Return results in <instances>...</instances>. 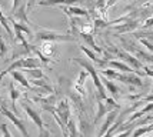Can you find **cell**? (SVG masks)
I'll return each mask as SVG.
<instances>
[{
  "mask_svg": "<svg viewBox=\"0 0 153 137\" xmlns=\"http://www.w3.org/2000/svg\"><path fill=\"white\" fill-rule=\"evenodd\" d=\"M73 61L76 64H79L80 67H83L85 70L89 72L90 74V77L93 80V84L96 87V93H97V98H102V100H105L107 97L106 94V89H105V86L102 83V77L99 76V73L96 70V67L92 64V60L89 61L87 59H82V57H73Z\"/></svg>",
  "mask_w": 153,
  "mask_h": 137,
  "instance_id": "obj_1",
  "label": "cell"
},
{
  "mask_svg": "<svg viewBox=\"0 0 153 137\" xmlns=\"http://www.w3.org/2000/svg\"><path fill=\"white\" fill-rule=\"evenodd\" d=\"M34 37L39 41H45V40L54 41V43H59V41H76V37H73V34H70V33H59V32H53V30H47V29H37Z\"/></svg>",
  "mask_w": 153,
  "mask_h": 137,
  "instance_id": "obj_2",
  "label": "cell"
},
{
  "mask_svg": "<svg viewBox=\"0 0 153 137\" xmlns=\"http://www.w3.org/2000/svg\"><path fill=\"white\" fill-rule=\"evenodd\" d=\"M22 107L25 109V111H26V114L29 116V118H30V120H32V121L37 126L40 136H50V133L45 129V123H43V118H42V116H40L39 113H37V111H36L33 107L30 106L29 100H25V101L22 103Z\"/></svg>",
  "mask_w": 153,
  "mask_h": 137,
  "instance_id": "obj_3",
  "label": "cell"
},
{
  "mask_svg": "<svg viewBox=\"0 0 153 137\" xmlns=\"http://www.w3.org/2000/svg\"><path fill=\"white\" fill-rule=\"evenodd\" d=\"M112 52L119 57V59H122L125 63H127L129 66H132L134 70H136V73L139 74V76H143V74H146V73H140L139 70H143V67H145V64L140 61L134 54H132V53H129V52H126V50H119V49H112Z\"/></svg>",
  "mask_w": 153,
  "mask_h": 137,
  "instance_id": "obj_4",
  "label": "cell"
},
{
  "mask_svg": "<svg viewBox=\"0 0 153 137\" xmlns=\"http://www.w3.org/2000/svg\"><path fill=\"white\" fill-rule=\"evenodd\" d=\"M0 113L1 114H4L12 123L14 124V127L17 129V130L23 134V136H29V133H27V129H26V126H25V123L20 120L19 117H17V114L14 113V111H12V110H9L6 106H0Z\"/></svg>",
  "mask_w": 153,
  "mask_h": 137,
  "instance_id": "obj_5",
  "label": "cell"
},
{
  "mask_svg": "<svg viewBox=\"0 0 153 137\" xmlns=\"http://www.w3.org/2000/svg\"><path fill=\"white\" fill-rule=\"evenodd\" d=\"M56 113H57V116L60 117V120H62L65 124H67V121H69L70 117H72L70 103H69V100H67V98L60 100L59 103L56 104Z\"/></svg>",
  "mask_w": 153,
  "mask_h": 137,
  "instance_id": "obj_6",
  "label": "cell"
},
{
  "mask_svg": "<svg viewBox=\"0 0 153 137\" xmlns=\"http://www.w3.org/2000/svg\"><path fill=\"white\" fill-rule=\"evenodd\" d=\"M120 113V109H114V110H110L106 113V118H105V121H103V124H102V127H100L99 130V136H105L106 134V131L112 127V124L116 121V118H117V116H119Z\"/></svg>",
  "mask_w": 153,
  "mask_h": 137,
  "instance_id": "obj_7",
  "label": "cell"
},
{
  "mask_svg": "<svg viewBox=\"0 0 153 137\" xmlns=\"http://www.w3.org/2000/svg\"><path fill=\"white\" fill-rule=\"evenodd\" d=\"M90 74H89V72L87 70H80V74L79 77H77V80H76V83H74V91L77 93V94H80V96H85L86 94V90H85V83H86L87 77H89Z\"/></svg>",
  "mask_w": 153,
  "mask_h": 137,
  "instance_id": "obj_8",
  "label": "cell"
},
{
  "mask_svg": "<svg viewBox=\"0 0 153 137\" xmlns=\"http://www.w3.org/2000/svg\"><path fill=\"white\" fill-rule=\"evenodd\" d=\"M80 50L85 53V54H86L87 57L92 60V61H93L96 66H99V67H102V69L107 66V61H109V60H102V59H99V57H97V53L94 52V50H90V49H87L86 46H80Z\"/></svg>",
  "mask_w": 153,
  "mask_h": 137,
  "instance_id": "obj_9",
  "label": "cell"
},
{
  "mask_svg": "<svg viewBox=\"0 0 153 137\" xmlns=\"http://www.w3.org/2000/svg\"><path fill=\"white\" fill-rule=\"evenodd\" d=\"M37 50H39L42 54H45L46 57H54V54H56V49H54V41H49V40H45V41H42L40 46L37 47Z\"/></svg>",
  "mask_w": 153,
  "mask_h": 137,
  "instance_id": "obj_10",
  "label": "cell"
},
{
  "mask_svg": "<svg viewBox=\"0 0 153 137\" xmlns=\"http://www.w3.org/2000/svg\"><path fill=\"white\" fill-rule=\"evenodd\" d=\"M107 66L114 69V70H117V72H122V73L136 72L132 66H129L127 63H125V61H120V60H109V61H107Z\"/></svg>",
  "mask_w": 153,
  "mask_h": 137,
  "instance_id": "obj_11",
  "label": "cell"
},
{
  "mask_svg": "<svg viewBox=\"0 0 153 137\" xmlns=\"http://www.w3.org/2000/svg\"><path fill=\"white\" fill-rule=\"evenodd\" d=\"M63 12L70 17V16H77V17H89V13L87 10L82 9V7H77L76 4H72V6H63Z\"/></svg>",
  "mask_w": 153,
  "mask_h": 137,
  "instance_id": "obj_12",
  "label": "cell"
},
{
  "mask_svg": "<svg viewBox=\"0 0 153 137\" xmlns=\"http://www.w3.org/2000/svg\"><path fill=\"white\" fill-rule=\"evenodd\" d=\"M79 1H83V0H39L37 4L39 6H72V4H76Z\"/></svg>",
  "mask_w": 153,
  "mask_h": 137,
  "instance_id": "obj_13",
  "label": "cell"
},
{
  "mask_svg": "<svg viewBox=\"0 0 153 137\" xmlns=\"http://www.w3.org/2000/svg\"><path fill=\"white\" fill-rule=\"evenodd\" d=\"M10 76L13 77V80H16L19 84H22L23 87H26V89H29V90H33L34 87L30 83H29V80L26 78V76L23 74V70L20 72V70H12L10 72Z\"/></svg>",
  "mask_w": 153,
  "mask_h": 137,
  "instance_id": "obj_14",
  "label": "cell"
},
{
  "mask_svg": "<svg viewBox=\"0 0 153 137\" xmlns=\"http://www.w3.org/2000/svg\"><path fill=\"white\" fill-rule=\"evenodd\" d=\"M137 26H139L137 20H126L123 24L114 26V30L119 33H129V32H133L134 29H137Z\"/></svg>",
  "mask_w": 153,
  "mask_h": 137,
  "instance_id": "obj_15",
  "label": "cell"
},
{
  "mask_svg": "<svg viewBox=\"0 0 153 137\" xmlns=\"http://www.w3.org/2000/svg\"><path fill=\"white\" fill-rule=\"evenodd\" d=\"M80 36H82V39L85 40V43H86L89 47H92V50H94L97 54H103V50L96 44V41H94L93 34H92V33H82L80 32Z\"/></svg>",
  "mask_w": 153,
  "mask_h": 137,
  "instance_id": "obj_16",
  "label": "cell"
},
{
  "mask_svg": "<svg viewBox=\"0 0 153 137\" xmlns=\"http://www.w3.org/2000/svg\"><path fill=\"white\" fill-rule=\"evenodd\" d=\"M102 83H103V86H105V89L113 96V98H116L117 96H119L120 90H119V87L113 83V80H110V78H107V77L103 76V77H102Z\"/></svg>",
  "mask_w": 153,
  "mask_h": 137,
  "instance_id": "obj_17",
  "label": "cell"
},
{
  "mask_svg": "<svg viewBox=\"0 0 153 137\" xmlns=\"http://www.w3.org/2000/svg\"><path fill=\"white\" fill-rule=\"evenodd\" d=\"M49 80H47L46 77H42V78H33L32 80V83H33L34 87H39V89H42L43 91H47V93H54L53 87L47 83Z\"/></svg>",
  "mask_w": 153,
  "mask_h": 137,
  "instance_id": "obj_18",
  "label": "cell"
},
{
  "mask_svg": "<svg viewBox=\"0 0 153 137\" xmlns=\"http://www.w3.org/2000/svg\"><path fill=\"white\" fill-rule=\"evenodd\" d=\"M153 131V123H149V124H143V126H137L133 129V133L132 136L133 137H140V136H146L149 133Z\"/></svg>",
  "mask_w": 153,
  "mask_h": 137,
  "instance_id": "obj_19",
  "label": "cell"
},
{
  "mask_svg": "<svg viewBox=\"0 0 153 137\" xmlns=\"http://www.w3.org/2000/svg\"><path fill=\"white\" fill-rule=\"evenodd\" d=\"M107 113V107L106 104L103 103L102 98H97V110H96V114H94V124L99 121L102 117H105Z\"/></svg>",
  "mask_w": 153,
  "mask_h": 137,
  "instance_id": "obj_20",
  "label": "cell"
},
{
  "mask_svg": "<svg viewBox=\"0 0 153 137\" xmlns=\"http://www.w3.org/2000/svg\"><path fill=\"white\" fill-rule=\"evenodd\" d=\"M9 90H10V100H12V109L13 111L17 114V111H16V100L22 96V93H20L16 87H14V83L13 81H10V84H9Z\"/></svg>",
  "mask_w": 153,
  "mask_h": 137,
  "instance_id": "obj_21",
  "label": "cell"
},
{
  "mask_svg": "<svg viewBox=\"0 0 153 137\" xmlns=\"http://www.w3.org/2000/svg\"><path fill=\"white\" fill-rule=\"evenodd\" d=\"M79 121H80V124H79V127H80V134H90L92 131H90V129H93L92 127V124L89 123L86 120V117H85V114H82L79 117Z\"/></svg>",
  "mask_w": 153,
  "mask_h": 137,
  "instance_id": "obj_22",
  "label": "cell"
},
{
  "mask_svg": "<svg viewBox=\"0 0 153 137\" xmlns=\"http://www.w3.org/2000/svg\"><path fill=\"white\" fill-rule=\"evenodd\" d=\"M100 73H102V76L110 78V80H117V81H119L120 73H122V72H117V70H114V69H112V67H109V69L103 67V69L100 70Z\"/></svg>",
  "mask_w": 153,
  "mask_h": 137,
  "instance_id": "obj_23",
  "label": "cell"
},
{
  "mask_svg": "<svg viewBox=\"0 0 153 137\" xmlns=\"http://www.w3.org/2000/svg\"><path fill=\"white\" fill-rule=\"evenodd\" d=\"M23 73H26L27 76H30L32 78H42L45 77V74L42 72V67H34V69H22Z\"/></svg>",
  "mask_w": 153,
  "mask_h": 137,
  "instance_id": "obj_24",
  "label": "cell"
},
{
  "mask_svg": "<svg viewBox=\"0 0 153 137\" xmlns=\"http://www.w3.org/2000/svg\"><path fill=\"white\" fill-rule=\"evenodd\" d=\"M66 129H67L69 136H79V134H80V131L77 130V126H76V121H74L72 117H70V120L67 121Z\"/></svg>",
  "mask_w": 153,
  "mask_h": 137,
  "instance_id": "obj_25",
  "label": "cell"
},
{
  "mask_svg": "<svg viewBox=\"0 0 153 137\" xmlns=\"http://www.w3.org/2000/svg\"><path fill=\"white\" fill-rule=\"evenodd\" d=\"M0 24L4 27L6 33L10 36V37H13V32H12V29H10V26H9V19H7L6 16L3 14V12H1V10H0Z\"/></svg>",
  "mask_w": 153,
  "mask_h": 137,
  "instance_id": "obj_26",
  "label": "cell"
},
{
  "mask_svg": "<svg viewBox=\"0 0 153 137\" xmlns=\"http://www.w3.org/2000/svg\"><path fill=\"white\" fill-rule=\"evenodd\" d=\"M137 39H139L140 44H143L145 47H146L147 52L153 53V40H152L153 37H152V39H149V36H147V37H142V36H139Z\"/></svg>",
  "mask_w": 153,
  "mask_h": 137,
  "instance_id": "obj_27",
  "label": "cell"
},
{
  "mask_svg": "<svg viewBox=\"0 0 153 137\" xmlns=\"http://www.w3.org/2000/svg\"><path fill=\"white\" fill-rule=\"evenodd\" d=\"M105 103H106L107 111L114 110V109H120V106L116 103V100H114L113 97H106V98H105Z\"/></svg>",
  "mask_w": 153,
  "mask_h": 137,
  "instance_id": "obj_28",
  "label": "cell"
},
{
  "mask_svg": "<svg viewBox=\"0 0 153 137\" xmlns=\"http://www.w3.org/2000/svg\"><path fill=\"white\" fill-rule=\"evenodd\" d=\"M7 53V44L4 43V40L1 37V34H0V57H4Z\"/></svg>",
  "mask_w": 153,
  "mask_h": 137,
  "instance_id": "obj_29",
  "label": "cell"
},
{
  "mask_svg": "<svg viewBox=\"0 0 153 137\" xmlns=\"http://www.w3.org/2000/svg\"><path fill=\"white\" fill-rule=\"evenodd\" d=\"M106 26H107V23L105 20H102V19L94 20V27H96V29H102V27H106Z\"/></svg>",
  "mask_w": 153,
  "mask_h": 137,
  "instance_id": "obj_30",
  "label": "cell"
},
{
  "mask_svg": "<svg viewBox=\"0 0 153 137\" xmlns=\"http://www.w3.org/2000/svg\"><path fill=\"white\" fill-rule=\"evenodd\" d=\"M0 130H1V134H3V136H6V137H10L12 136V133H10V131L7 130V124H0Z\"/></svg>",
  "mask_w": 153,
  "mask_h": 137,
  "instance_id": "obj_31",
  "label": "cell"
},
{
  "mask_svg": "<svg viewBox=\"0 0 153 137\" xmlns=\"http://www.w3.org/2000/svg\"><path fill=\"white\" fill-rule=\"evenodd\" d=\"M37 1H39V0H27V12H29V10H32Z\"/></svg>",
  "mask_w": 153,
  "mask_h": 137,
  "instance_id": "obj_32",
  "label": "cell"
},
{
  "mask_svg": "<svg viewBox=\"0 0 153 137\" xmlns=\"http://www.w3.org/2000/svg\"><path fill=\"white\" fill-rule=\"evenodd\" d=\"M150 26H153V16L149 17V19H146L145 23H143V27H150Z\"/></svg>",
  "mask_w": 153,
  "mask_h": 137,
  "instance_id": "obj_33",
  "label": "cell"
},
{
  "mask_svg": "<svg viewBox=\"0 0 153 137\" xmlns=\"http://www.w3.org/2000/svg\"><path fill=\"white\" fill-rule=\"evenodd\" d=\"M143 101H146V103H149V101H153V93H152V94H149V96H146V97L143 98Z\"/></svg>",
  "mask_w": 153,
  "mask_h": 137,
  "instance_id": "obj_34",
  "label": "cell"
},
{
  "mask_svg": "<svg viewBox=\"0 0 153 137\" xmlns=\"http://www.w3.org/2000/svg\"><path fill=\"white\" fill-rule=\"evenodd\" d=\"M7 74V72L6 70H3V72H0V83H1V80H3V77Z\"/></svg>",
  "mask_w": 153,
  "mask_h": 137,
  "instance_id": "obj_35",
  "label": "cell"
},
{
  "mask_svg": "<svg viewBox=\"0 0 153 137\" xmlns=\"http://www.w3.org/2000/svg\"><path fill=\"white\" fill-rule=\"evenodd\" d=\"M139 3H146V1H149V0H137Z\"/></svg>",
  "mask_w": 153,
  "mask_h": 137,
  "instance_id": "obj_36",
  "label": "cell"
},
{
  "mask_svg": "<svg viewBox=\"0 0 153 137\" xmlns=\"http://www.w3.org/2000/svg\"><path fill=\"white\" fill-rule=\"evenodd\" d=\"M152 114H153V113H152Z\"/></svg>",
  "mask_w": 153,
  "mask_h": 137,
  "instance_id": "obj_37",
  "label": "cell"
}]
</instances>
